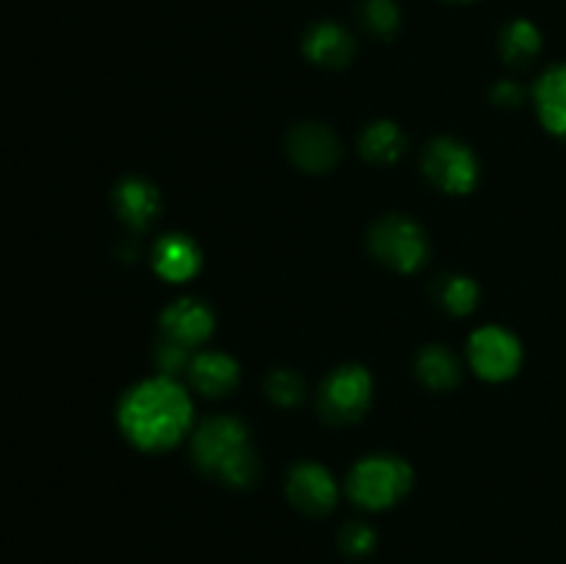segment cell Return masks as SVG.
<instances>
[{
	"instance_id": "2",
	"label": "cell",
	"mask_w": 566,
	"mask_h": 564,
	"mask_svg": "<svg viewBox=\"0 0 566 564\" xmlns=\"http://www.w3.org/2000/svg\"><path fill=\"white\" fill-rule=\"evenodd\" d=\"M193 459L213 479L230 487L252 484L258 476V457L249 431L235 418H210L193 435Z\"/></svg>"
},
{
	"instance_id": "5",
	"label": "cell",
	"mask_w": 566,
	"mask_h": 564,
	"mask_svg": "<svg viewBox=\"0 0 566 564\" xmlns=\"http://www.w3.org/2000/svg\"><path fill=\"white\" fill-rule=\"evenodd\" d=\"M374 382L370 374L359 365H343L326 379L321 390V412L332 424H352L363 418V412L370 404Z\"/></svg>"
},
{
	"instance_id": "4",
	"label": "cell",
	"mask_w": 566,
	"mask_h": 564,
	"mask_svg": "<svg viewBox=\"0 0 566 564\" xmlns=\"http://www.w3.org/2000/svg\"><path fill=\"white\" fill-rule=\"evenodd\" d=\"M370 252L376 254L379 263L409 274L426 263L429 241H426L423 230L407 216H385L370 230Z\"/></svg>"
},
{
	"instance_id": "1",
	"label": "cell",
	"mask_w": 566,
	"mask_h": 564,
	"mask_svg": "<svg viewBox=\"0 0 566 564\" xmlns=\"http://www.w3.org/2000/svg\"><path fill=\"white\" fill-rule=\"evenodd\" d=\"M119 426L142 451H166L191 429V398L171 376L144 379L122 398Z\"/></svg>"
},
{
	"instance_id": "8",
	"label": "cell",
	"mask_w": 566,
	"mask_h": 564,
	"mask_svg": "<svg viewBox=\"0 0 566 564\" xmlns=\"http://www.w3.org/2000/svg\"><path fill=\"white\" fill-rule=\"evenodd\" d=\"M287 498H291L298 512L321 518V514L335 509L337 484L324 464L302 462L287 476Z\"/></svg>"
},
{
	"instance_id": "20",
	"label": "cell",
	"mask_w": 566,
	"mask_h": 564,
	"mask_svg": "<svg viewBox=\"0 0 566 564\" xmlns=\"http://www.w3.org/2000/svg\"><path fill=\"white\" fill-rule=\"evenodd\" d=\"M359 20L370 33L392 36L398 31V22H401V11H398L396 0H365L363 9H359Z\"/></svg>"
},
{
	"instance_id": "14",
	"label": "cell",
	"mask_w": 566,
	"mask_h": 564,
	"mask_svg": "<svg viewBox=\"0 0 566 564\" xmlns=\"http://www.w3.org/2000/svg\"><path fill=\"white\" fill-rule=\"evenodd\" d=\"M153 263L164 280L182 282L197 274L199 269V249L191 238L186 236H166L155 243Z\"/></svg>"
},
{
	"instance_id": "12",
	"label": "cell",
	"mask_w": 566,
	"mask_h": 564,
	"mask_svg": "<svg viewBox=\"0 0 566 564\" xmlns=\"http://www.w3.org/2000/svg\"><path fill=\"white\" fill-rule=\"evenodd\" d=\"M534 97L542 125L566 142V64L553 66L539 77Z\"/></svg>"
},
{
	"instance_id": "7",
	"label": "cell",
	"mask_w": 566,
	"mask_h": 564,
	"mask_svg": "<svg viewBox=\"0 0 566 564\" xmlns=\"http://www.w3.org/2000/svg\"><path fill=\"white\" fill-rule=\"evenodd\" d=\"M468 359L475 374L486 382L512 379L523 363V348L512 332L501 326H484L468 343Z\"/></svg>"
},
{
	"instance_id": "23",
	"label": "cell",
	"mask_w": 566,
	"mask_h": 564,
	"mask_svg": "<svg viewBox=\"0 0 566 564\" xmlns=\"http://www.w3.org/2000/svg\"><path fill=\"white\" fill-rule=\"evenodd\" d=\"M376 534L368 523H346L340 531V547L348 556H365L374 551Z\"/></svg>"
},
{
	"instance_id": "22",
	"label": "cell",
	"mask_w": 566,
	"mask_h": 564,
	"mask_svg": "<svg viewBox=\"0 0 566 564\" xmlns=\"http://www.w3.org/2000/svg\"><path fill=\"white\" fill-rule=\"evenodd\" d=\"M155 365L160 368V376H171L175 379V374H180V370H186L191 365V357H188L186 346L164 337L158 343V348H155Z\"/></svg>"
},
{
	"instance_id": "18",
	"label": "cell",
	"mask_w": 566,
	"mask_h": 564,
	"mask_svg": "<svg viewBox=\"0 0 566 564\" xmlns=\"http://www.w3.org/2000/svg\"><path fill=\"white\" fill-rule=\"evenodd\" d=\"M542 48V33L534 22L528 20H514L509 22L506 31L501 36V50L503 59L509 64H525V61L534 59Z\"/></svg>"
},
{
	"instance_id": "17",
	"label": "cell",
	"mask_w": 566,
	"mask_h": 564,
	"mask_svg": "<svg viewBox=\"0 0 566 564\" xmlns=\"http://www.w3.org/2000/svg\"><path fill=\"white\" fill-rule=\"evenodd\" d=\"M418 376L434 390H448L459 382V359L446 346H429L418 357Z\"/></svg>"
},
{
	"instance_id": "11",
	"label": "cell",
	"mask_w": 566,
	"mask_h": 564,
	"mask_svg": "<svg viewBox=\"0 0 566 564\" xmlns=\"http://www.w3.org/2000/svg\"><path fill=\"white\" fill-rule=\"evenodd\" d=\"M114 210L133 230H147L160 213V197L153 182L142 177H127L114 191Z\"/></svg>"
},
{
	"instance_id": "10",
	"label": "cell",
	"mask_w": 566,
	"mask_h": 564,
	"mask_svg": "<svg viewBox=\"0 0 566 564\" xmlns=\"http://www.w3.org/2000/svg\"><path fill=\"white\" fill-rule=\"evenodd\" d=\"M160 326H164V337L191 348L210 337V332H213V313L202 302H197V299H177V302H171L164 310Z\"/></svg>"
},
{
	"instance_id": "19",
	"label": "cell",
	"mask_w": 566,
	"mask_h": 564,
	"mask_svg": "<svg viewBox=\"0 0 566 564\" xmlns=\"http://www.w3.org/2000/svg\"><path fill=\"white\" fill-rule=\"evenodd\" d=\"M440 302L448 313L468 315L479 302V285L470 276H446L440 282Z\"/></svg>"
},
{
	"instance_id": "13",
	"label": "cell",
	"mask_w": 566,
	"mask_h": 564,
	"mask_svg": "<svg viewBox=\"0 0 566 564\" xmlns=\"http://www.w3.org/2000/svg\"><path fill=\"white\" fill-rule=\"evenodd\" d=\"M304 53L321 66H343L352 61L354 42L337 22H318L304 36Z\"/></svg>"
},
{
	"instance_id": "15",
	"label": "cell",
	"mask_w": 566,
	"mask_h": 564,
	"mask_svg": "<svg viewBox=\"0 0 566 564\" xmlns=\"http://www.w3.org/2000/svg\"><path fill=\"white\" fill-rule=\"evenodd\" d=\"M188 376H191L193 387L205 396H224L235 387L238 365L235 359L221 352H202L191 357Z\"/></svg>"
},
{
	"instance_id": "3",
	"label": "cell",
	"mask_w": 566,
	"mask_h": 564,
	"mask_svg": "<svg viewBox=\"0 0 566 564\" xmlns=\"http://www.w3.org/2000/svg\"><path fill=\"white\" fill-rule=\"evenodd\" d=\"M412 487V470L403 459L396 457H368L354 464L348 473V495L365 509L392 506L401 501Z\"/></svg>"
},
{
	"instance_id": "25",
	"label": "cell",
	"mask_w": 566,
	"mask_h": 564,
	"mask_svg": "<svg viewBox=\"0 0 566 564\" xmlns=\"http://www.w3.org/2000/svg\"><path fill=\"white\" fill-rule=\"evenodd\" d=\"M462 3H470V0H462Z\"/></svg>"
},
{
	"instance_id": "16",
	"label": "cell",
	"mask_w": 566,
	"mask_h": 564,
	"mask_svg": "<svg viewBox=\"0 0 566 564\" xmlns=\"http://www.w3.org/2000/svg\"><path fill=\"white\" fill-rule=\"evenodd\" d=\"M359 149L368 160L376 164H392L403 155L407 149V136L398 125L392 122H374V125L365 127L363 138H359Z\"/></svg>"
},
{
	"instance_id": "6",
	"label": "cell",
	"mask_w": 566,
	"mask_h": 564,
	"mask_svg": "<svg viewBox=\"0 0 566 564\" xmlns=\"http://www.w3.org/2000/svg\"><path fill=\"white\" fill-rule=\"evenodd\" d=\"M423 171L437 188L448 194H468L479 180L475 155L457 138H437L426 147Z\"/></svg>"
},
{
	"instance_id": "9",
	"label": "cell",
	"mask_w": 566,
	"mask_h": 564,
	"mask_svg": "<svg viewBox=\"0 0 566 564\" xmlns=\"http://www.w3.org/2000/svg\"><path fill=\"white\" fill-rule=\"evenodd\" d=\"M287 153L293 164L307 171H326L340 158V142L335 133L315 122H304L287 133Z\"/></svg>"
},
{
	"instance_id": "21",
	"label": "cell",
	"mask_w": 566,
	"mask_h": 564,
	"mask_svg": "<svg viewBox=\"0 0 566 564\" xmlns=\"http://www.w3.org/2000/svg\"><path fill=\"white\" fill-rule=\"evenodd\" d=\"M265 390H269V396L274 398L276 404H282V407H293V404L302 401L304 382L296 370L280 368L269 376V382H265Z\"/></svg>"
},
{
	"instance_id": "24",
	"label": "cell",
	"mask_w": 566,
	"mask_h": 564,
	"mask_svg": "<svg viewBox=\"0 0 566 564\" xmlns=\"http://www.w3.org/2000/svg\"><path fill=\"white\" fill-rule=\"evenodd\" d=\"M492 97H495L497 105H509L512 108V105H520V100H523V88L512 81H501L495 86V92H492Z\"/></svg>"
}]
</instances>
